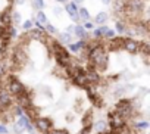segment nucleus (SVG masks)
Instances as JSON below:
<instances>
[{"mask_svg": "<svg viewBox=\"0 0 150 134\" xmlns=\"http://www.w3.org/2000/svg\"><path fill=\"white\" fill-rule=\"evenodd\" d=\"M103 3H110V0H102Z\"/></svg>", "mask_w": 150, "mask_h": 134, "instance_id": "obj_45", "label": "nucleus"}, {"mask_svg": "<svg viewBox=\"0 0 150 134\" xmlns=\"http://www.w3.org/2000/svg\"><path fill=\"white\" fill-rule=\"evenodd\" d=\"M135 127L140 128V130H147L149 128V124L146 121H138V122H135Z\"/></svg>", "mask_w": 150, "mask_h": 134, "instance_id": "obj_31", "label": "nucleus"}, {"mask_svg": "<svg viewBox=\"0 0 150 134\" xmlns=\"http://www.w3.org/2000/svg\"><path fill=\"white\" fill-rule=\"evenodd\" d=\"M34 22H35V21H25V22L22 24V28H24V30H31Z\"/></svg>", "mask_w": 150, "mask_h": 134, "instance_id": "obj_33", "label": "nucleus"}, {"mask_svg": "<svg viewBox=\"0 0 150 134\" xmlns=\"http://www.w3.org/2000/svg\"><path fill=\"white\" fill-rule=\"evenodd\" d=\"M44 91H46V94H47V96H52V90H50V89H47V87H46V89H44Z\"/></svg>", "mask_w": 150, "mask_h": 134, "instance_id": "obj_41", "label": "nucleus"}, {"mask_svg": "<svg viewBox=\"0 0 150 134\" xmlns=\"http://www.w3.org/2000/svg\"><path fill=\"white\" fill-rule=\"evenodd\" d=\"M16 3H19V5H22V3H24V0H16Z\"/></svg>", "mask_w": 150, "mask_h": 134, "instance_id": "obj_44", "label": "nucleus"}, {"mask_svg": "<svg viewBox=\"0 0 150 134\" xmlns=\"http://www.w3.org/2000/svg\"><path fill=\"white\" fill-rule=\"evenodd\" d=\"M94 128H96L97 133H105V131H106V122H105L103 119H100V121H97V122L94 124Z\"/></svg>", "mask_w": 150, "mask_h": 134, "instance_id": "obj_25", "label": "nucleus"}, {"mask_svg": "<svg viewBox=\"0 0 150 134\" xmlns=\"http://www.w3.org/2000/svg\"><path fill=\"white\" fill-rule=\"evenodd\" d=\"M94 21H96V24H99V25H105V24H106V21H108V13H105V12L97 13Z\"/></svg>", "mask_w": 150, "mask_h": 134, "instance_id": "obj_21", "label": "nucleus"}, {"mask_svg": "<svg viewBox=\"0 0 150 134\" xmlns=\"http://www.w3.org/2000/svg\"><path fill=\"white\" fill-rule=\"evenodd\" d=\"M127 124L125 118L122 115H119L118 112H113L109 115V125H110V130H119L122 128L124 125Z\"/></svg>", "mask_w": 150, "mask_h": 134, "instance_id": "obj_5", "label": "nucleus"}, {"mask_svg": "<svg viewBox=\"0 0 150 134\" xmlns=\"http://www.w3.org/2000/svg\"><path fill=\"white\" fill-rule=\"evenodd\" d=\"M116 31H118L119 34H122V35H125V34H131V31L125 27L124 22H116Z\"/></svg>", "mask_w": 150, "mask_h": 134, "instance_id": "obj_23", "label": "nucleus"}, {"mask_svg": "<svg viewBox=\"0 0 150 134\" xmlns=\"http://www.w3.org/2000/svg\"><path fill=\"white\" fill-rule=\"evenodd\" d=\"M27 60H28V55H27L25 49L18 46L15 49V52H13V62H16L19 65H24V63H27Z\"/></svg>", "mask_w": 150, "mask_h": 134, "instance_id": "obj_7", "label": "nucleus"}, {"mask_svg": "<svg viewBox=\"0 0 150 134\" xmlns=\"http://www.w3.org/2000/svg\"><path fill=\"white\" fill-rule=\"evenodd\" d=\"M16 103H18L19 108H22V109L25 111V109H28L30 106H33V99H31V96H30L27 91H24V93H21V94L16 96Z\"/></svg>", "mask_w": 150, "mask_h": 134, "instance_id": "obj_6", "label": "nucleus"}, {"mask_svg": "<svg viewBox=\"0 0 150 134\" xmlns=\"http://www.w3.org/2000/svg\"><path fill=\"white\" fill-rule=\"evenodd\" d=\"M108 25H100V28H97V30H94L93 31V38H100L102 35L105 37V34L108 33Z\"/></svg>", "mask_w": 150, "mask_h": 134, "instance_id": "obj_18", "label": "nucleus"}, {"mask_svg": "<svg viewBox=\"0 0 150 134\" xmlns=\"http://www.w3.org/2000/svg\"><path fill=\"white\" fill-rule=\"evenodd\" d=\"M77 13H78V18L83 19V21H88V18H90V13H88V11L86 8H80L77 11Z\"/></svg>", "mask_w": 150, "mask_h": 134, "instance_id": "obj_22", "label": "nucleus"}, {"mask_svg": "<svg viewBox=\"0 0 150 134\" xmlns=\"http://www.w3.org/2000/svg\"><path fill=\"white\" fill-rule=\"evenodd\" d=\"M91 118H93V115H91V111H88L86 115H84V118H83V127H86V128H91Z\"/></svg>", "mask_w": 150, "mask_h": 134, "instance_id": "obj_20", "label": "nucleus"}, {"mask_svg": "<svg viewBox=\"0 0 150 134\" xmlns=\"http://www.w3.org/2000/svg\"><path fill=\"white\" fill-rule=\"evenodd\" d=\"M65 11H66L68 15L72 18V21H75V22H78V21H80L78 13H77L78 8H77V5H75V3H66V5H65Z\"/></svg>", "mask_w": 150, "mask_h": 134, "instance_id": "obj_12", "label": "nucleus"}, {"mask_svg": "<svg viewBox=\"0 0 150 134\" xmlns=\"http://www.w3.org/2000/svg\"><path fill=\"white\" fill-rule=\"evenodd\" d=\"M81 2H84V0H74V3L77 5V3H81Z\"/></svg>", "mask_w": 150, "mask_h": 134, "instance_id": "obj_43", "label": "nucleus"}, {"mask_svg": "<svg viewBox=\"0 0 150 134\" xmlns=\"http://www.w3.org/2000/svg\"><path fill=\"white\" fill-rule=\"evenodd\" d=\"M22 131H24V128H21L19 125H16V124H15V127H13V133H15V134H21Z\"/></svg>", "mask_w": 150, "mask_h": 134, "instance_id": "obj_39", "label": "nucleus"}, {"mask_svg": "<svg viewBox=\"0 0 150 134\" xmlns=\"http://www.w3.org/2000/svg\"><path fill=\"white\" fill-rule=\"evenodd\" d=\"M59 38H60V41H63V43H71L72 41V35H71V33H62V34H59Z\"/></svg>", "mask_w": 150, "mask_h": 134, "instance_id": "obj_26", "label": "nucleus"}, {"mask_svg": "<svg viewBox=\"0 0 150 134\" xmlns=\"http://www.w3.org/2000/svg\"><path fill=\"white\" fill-rule=\"evenodd\" d=\"M72 33H75V35L80 37L81 40H86L87 38V30H84L83 25H74V31Z\"/></svg>", "mask_w": 150, "mask_h": 134, "instance_id": "obj_15", "label": "nucleus"}, {"mask_svg": "<svg viewBox=\"0 0 150 134\" xmlns=\"http://www.w3.org/2000/svg\"><path fill=\"white\" fill-rule=\"evenodd\" d=\"M35 22H37V25H38L40 30H44V24L47 22V16H46V13L40 11V12L37 13V19H35Z\"/></svg>", "mask_w": 150, "mask_h": 134, "instance_id": "obj_17", "label": "nucleus"}, {"mask_svg": "<svg viewBox=\"0 0 150 134\" xmlns=\"http://www.w3.org/2000/svg\"><path fill=\"white\" fill-rule=\"evenodd\" d=\"M3 74H5V68H3V63L0 62V77H3Z\"/></svg>", "mask_w": 150, "mask_h": 134, "instance_id": "obj_40", "label": "nucleus"}, {"mask_svg": "<svg viewBox=\"0 0 150 134\" xmlns=\"http://www.w3.org/2000/svg\"><path fill=\"white\" fill-rule=\"evenodd\" d=\"M12 24H15V25L21 24V13L19 12H12Z\"/></svg>", "mask_w": 150, "mask_h": 134, "instance_id": "obj_29", "label": "nucleus"}, {"mask_svg": "<svg viewBox=\"0 0 150 134\" xmlns=\"http://www.w3.org/2000/svg\"><path fill=\"white\" fill-rule=\"evenodd\" d=\"M25 128L28 130V133H30V134H34V125L31 124V119H30V121L27 122V125H25Z\"/></svg>", "mask_w": 150, "mask_h": 134, "instance_id": "obj_35", "label": "nucleus"}, {"mask_svg": "<svg viewBox=\"0 0 150 134\" xmlns=\"http://www.w3.org/2000/svg\"><path fill=\"white\" fill-rule=\"evenodd\" d=\"M28 121H30V118H28L27 115H21V116H18V122H16V125H19L21 128H25V125H27Z\"/></svg>", "mask_w": 150, "mask_h": 134, "instance_id": "obj_27", "label": "nucleus"}, {"mask_svg": "<svg viewBox=\"0 0 150 134\" xmlns=\"http://www.w3.org/2000/svg\"><path fill=\"white\" fill-rule=\"evenodd\" d=\"M88 60H91V62L94 63V66H96L97 69H106L108 60H109L106 49H105L102 44L93 47V49L88 52Z\"/></svg>", "mask_w": 150, "mask_h": 134, "instance_id": "obj_1", "label": "nucleus"}, {"mask_svg": "<svg viewBox=\"0 0 150 134\" xmlns=\"http://www.w3.org/2000/svg\"><path fill=\"white\" fill-rule=\"evenodd\" d=\"M115 112H118V113L122 115L124 118H131L132 113H134V106H132V103H131L129 100L122 99V100H119V102L116 103V111H115Z\"/></svg>", "mask_w": 150, "mask_h": 134, "instance_id": "obj_3", "label": "nucleus"}, {"mask_svg": "<svg viewBox=\"0 0 150 134\" xmlns=\"http://www.w3.org/2000/svg\"><path fill=\"white\" fill-rule=\"evenodd\" d=\"M110 50H121L124 49V37H113L109 40Z\"/></svg>", "mask_w": 150, "mask_h": 134, "instance_id": "obj_13", "label": "nucleus"}, {"mask_svg": "<svg viewBox=\"0 0 150 134\" xmlns=\"http://www.w3.org/2000/svg\"><path fill=\"white\" fill-rule=\"evenodd\" d=\"M0 22L3 25H12V13L9 11H5L0 13Z\"/></svg>", "mask_w": 150, "mask_h": 134, "instance_id": "obj_16", "label": "nucleus"}, {"mask_svg": "<svg viewBox=\"0 0 150 134\" xmlns=\"http://www.w3.org/2000/svg\"><path fill=\"white\" fill-rule=\"evenodd\" d=\"M47 134H69L68 130H50Z\"/></svg>", "mask_w": 150, "mask_h": 134, "instance_id": "obj_32", "label": "nucleus"}, {"mask_svg": "<svg viewBox=\"0 0 150 134\" xmlns=\"http://www.w3.org/2000/svg\"><path fill=\"white\" fill-rule=\"evenodd\" d=\"M34 119H35V121H34V125H35L37 130L41 131L43 134H47V133L52 130V127H53V122H52V119H49V118L37 116V118H34Z\"/></svg>", "mask_w": 150, "mask_h": 134, "instance_id": "obj_4", "label": "nucleus"}, {"mask_svg": "<svg viewBox=\"0 0 150 134\" xmlns=\"http://www.w3.org/2000/svg\"><path fill=\"white\" fill-rule=\"evenodd\" d=\"M83 27H84V30H93V28H94V24L90 22V21H86V24H84Z\"/></svg>", "mask_w": 150, "mask_h": 134, "instance_id": "obj_36", "label": "nucleus"}, {"mask_svg": "<svg viewBox=\"0 0 150 134\" xmlns=\"http://www.w3.org/2000/svg\"><path fill=\"white\" fill-rule=\"evenodd\" d=\"M9 130H8V127L5 125V124H0V134H6Z\"/></svg>", "mask_w": 150, "mask_h": 134, "instance_id": "obj_38", "label": "nucleus"}, {"mask_svg": "<svg viewBox=\"0 0 150 134\" xmlns=\"http://www.w3.org/2000/svg\"><path fill=\"white\" fill-rule=\"evenodd\" d=\"M6 86H8V91H9L11 94H13V96H18V94L27 91L25 86H24L19 80H16L15 77H12V75H9V77L6 78Z\"/></svg>", "mask_w": 150, "mask_h": 134, "instance_id": "obj_2", "label": "nucleus"}, {"mask_svg": "<svg viewBox=\"0 0 150 134\" xmlns=\"http://www.w3.org/2000/svg\"><path fill=\"white\" fill-rule=\"evenodd\" d=\"M86 41L84 40H80V41H77V43H69L68 44V49L71 50V52H75V53H77V52H80V50H83L84 47H86Z\"/></svg>", "mask_w": 150, "mask_h": 134, "instance_id": "obj_14", "label": "nucleus"}, {"mask_svg": "<svg viewBox=\"0 0 150 134\" xmlns=\"http://www.w3.org/2000/svg\"><path fill=\"white\" fill-rule=\"evenodd\" d=\"M84 75H86V80L88 84L91 86H96L100 83V75L96 69H88V71H84Z\"/></svg>", "mask_w": 150, "mask_h": 134, "instance_id": "obj_9", "label": "nucleus"}, {"mask_svg": "<svg viewBox=\"0 0 150 134\" xmlns=\"http://www.w3.org/2000/svg\"><path fill=\"white\" fill-rule=\"evenodd\" d=\"M33 8L37 11H41L44 8V2L43 0H33Z\"/></svg>", "mask_w": 150, "mask_h": 134, "instance_id": "obj_28", "label": "nucleus"}, {"mask_svg": "<svg viewBox=\"0 0 150 134\" xmlns=\"http://www.w3.org/2000/svg\"><path fill=\"white\" fill-rule=\"evenodd\" d=\"M28 37H33V38H41L43 37V30H40V28H34V30H31L30 31V34H27Z\"/></svg>", "mask_w": 150, "mask_h": 134, "instance_id": "obj_24", "label": "nucleus"}, {"mask_svg": "<svg viewBox=\"0 0 150 134\" xmlns=\"http://www.w3.org/2000/svg\"><path fill=\"white\" fill-rule=\"evenodd\" d=\"M44 28H46V30H47V33H50V34H56V33H57V31H56V28H54L50 22H46V24H44Z\"/></svg>", "mask_w": 150, "mask_h": 134, "instance_id": "obj_30", "label": "nucleus"}, {"mask_svg": "<svg viewBox=\"0 0 150 134\" xmlns=\"http://www.w3.org/2000/svg\"><path fill=\"white\" fill-rule=\"evenodd\" d=\"M0 106L3 109H8L12 106V96L8 90H0Z\"/></svg>", "mask_w": 150, "mask_h": 134, "instance_id": "obj_8", "label": "nucleus"}, {"mask_svg": "<svg viewBox=\"0 0 150 134\" xmlns=\"http://www.w3.org/2000/svg\"><path fill=\"white\" fill-rule=\"evenodd\" d=\"M13 113H15L16 116H21V115H24V109H22V108H19V106L16 105V106L13 108Z\"/></svg>", "mask_w": 150, "mask_h": 134, "instance_id": "obj_34", "label": "nucleus"}, {"mask_svg": "<svg viewBox=\"0 0 150 134\" xmlns=\"http://www.w3.org/2000/svg\"><path fill=\"white\" fill-rule=\"evenodd\" d=\"M54 56H56L57 63L62 66V68H66V66L69 65V62H71V56H69V53H68L66 49L63 52H60V53H54Z\"/></svg>", "mask_w": 150, "mask_h": 134, "instance_id": "obj_10", "label": "nucleus"}, {"mask_svg": "<svg viewBox=\"0 0 150 134\" xmlns=\"http://www.w3.org/2000/svg\"><path fill=\"white\" fill-rule=\"evenodd\" d=\"M105 37H106V38H109V40H110V38H113V37H115V31H113V30H108V33L105 34Z\"/></svg>", "mask_w": 150, "mask_h": 134, "instance_id": "obj_37", "label": "nucleus"}, {"mask_svg": "<svg viewBox=\"0 0 150 134\" xmlns=\"http://www.w3.org/2000/svg\"><path fill=\"white\" fill-rule=\"evenodd\" d=\"M11 46V38H5V40H0V53L3 56H6V52Z\"/></svg>", "mask_w": 150, "mask_h": 134, "instance_id": "obj_19", "label": "nucleus"}, {"mask_svg": "<svg viewBox=\"0 0 150 134\" xmlns=\"http://www.w3.org/2000/svg\"><path fill=\"white\" fill-rule=\"evenodd\" d=\"M56 2H57V3H66L68 0H56Z\"/></svg>", "mask_w": 150, "mask_h": 134, "instance_id": "obj_42", "label": "nucleus"}, {"mask_svg": "<svg viewBox=\"0 0 150 134\" xmlns=\"http://www.w3.org/2000/svg\"><path fill=\"white\" fill-rule=\"evenodd\" d=\"M97 134H105V133H97Z\"/></svg>", "mask_w": 150, "mask_h": 134, "instance_id": "obj_46", "label": "nucleus"}, {"mask_svg": "<svg viewBox=\"0 0 150 134\" xmlns=\"http://www.w3.org/2000/svg\"><path fill=\"white\" fill-rule=\"evenodd\" d=\"M138 41H135L134 38H127L124 37V49L129 53H137L138 52Z\"/></svg>", "mask_w": 150, "mask_h": 134, "instance_id": "obj_11", "label": "nucleus"}]
</instances>
